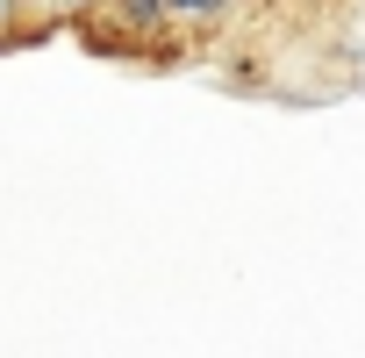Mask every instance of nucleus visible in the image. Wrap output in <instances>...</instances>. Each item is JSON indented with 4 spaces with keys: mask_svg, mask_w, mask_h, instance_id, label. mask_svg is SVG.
Instances as JSON below:
<instances>
[{
    "mask_svg": "<svg viewBox=\"0 0 365 358\" xmlns=\"http://www.w3.org/2000/svg\"><path fill=\"white\" fill-rule=\"evenodd\" d=\"M165 8H172V22H187V29H215V22L237 15V0H165Z\"/></svg>",
    "mask_w": 365,
    "mask_h": 358,
    "instance_id": "f257e3e1",
    "label": "nucleus"
},
{
    "mask_svg": "<svg viewBox=\"0 0 365 358\" xmlns=\"http://www.w3.org/2000/svg\"><path fill=\"white\" fill-rule=\"evenodd\" d=\"M58 15H93V8H108V0H51Z\"/></svg>",
    "mask_w": 365,
    "mask_h": 358,
    "instance_id": "f03ea898",
    "label": "nucleus"
},
{
    "mask_svg": "<svg viewBox=\"0 0 365 358\" xmlns=\"http://www.w3.org/2000/svg\"><path fill=\"white\" fill-rule=\"evenodd\" d=\"M8 8H15V0H0V22H8Z\"/></svg>",
    "mask_w": 365,
    "mask_h": 358,
    "instance_id": "7ed1b4c3",
    "label": "nucleus"
}]
</instances>
